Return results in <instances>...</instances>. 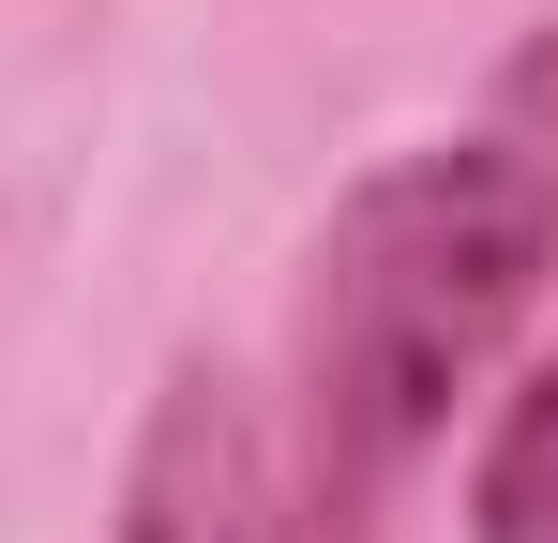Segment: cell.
Returning <instances> with one entry per match:
<instances>
[{
	"label": "cell",
	"mask_w": 558,
	"mask_h": 543,
	"mask_svg": "<svg viewBox=\"0 0 558 543\" xmlns=\"http://www.w3.org/2000/svg\"><path fill=\"white\" fill-rule=\"evenodd\" d=\"M558 287V15L498 61L453 136L377 152L287 302L272 543H392L423 452L513 377Z\"/></svg>",
	"instance_id": "1"
},
{
	"label": "cell",
	"mask_w": 558,
	"mask_h": 543,
	"mask_svg": "<svg viewBox=\"0 0 558 543\" xmlns=\"http://www.w3.org/2000/svg\"><path fill=\"white\" fill-rule=\"evenodd\" d=\"M106 543H272V423L242 408L227 362H167L136 452H121V498Z\"/></svg>",
	"instance_id": "2"
},
{
	"label": "cell",
	"mask_w": 558,
	"mask_h": 543,
	"mask_svg": "<svg viewBox=\"0 0 558 543\" xmlns=\"http://www.w3.org/2000/svg\"><path fill=\"white\" fill-rule=\"evenodd\" d=\"M453 529H468V543H558V333H544V348H513V377L483 393Z\"/></svg>",
	"instance_id": "3"
}]
</instances>
